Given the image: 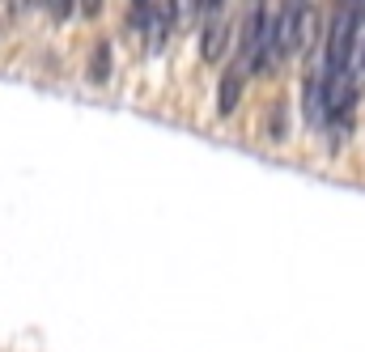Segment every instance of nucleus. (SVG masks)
Segmentation results:
<instances>
[{
	"label": "nucleus",
	"mask_w": 365,
	"mask_h": 352,
	"mask_svg": "<svg viewBox=\"0 0 365 352\" xmlns=\"http://www.w3.org/2000/svg\"><path fill=\"white\" fill-rule=\"evenodd\" d=\"M365 13L353 0H336V13L327 21V68H353V47H357V34H361Z\"/></svg>",
	"instance_id": "1"
},
{
	"label": "nucleus",
	"mask_w": 365,
	"mask_h": 352,
	"mask_svg": "<svg viewBox=\"0 0 365 352\" xmlns=\"http://www.w3.org/2000/svg\"><path fill=\"white\" fill-rule=\"evenodd\" d=\"M323 81H327L331 119H336V123L349 119V110H353V102H357V77H353V68H331V73H323Z\"/></svg>",
	"instance_id": "2"
},
{
	"label": "nucleus",
	"mask_w": 365,
	"mask_h": 352,
	"mask_svg": "<svg viewBox=\"0 0 365 352\" xmlns=\"http://www.w3.org/2000/svg\"><path fill=\"white\" fill-rule=\"evenodd\" d=\"M302 98H306V123L319 132V128H327L331 123V102H327V81L323 77H314V68L306 73V89H302Z\"/></svg>",
	"instance_id": "3"
},
{
	"label": "nucleus",
	"mask_w": 365,
	"mask_h": 352,
	"mask_svg": "<svg viewBox=\"0 0 365 352\" xmlns=\"http://www.w3.org/2000/svg\"><path fill=\"white\" fill-rule=\"evenodd\" d=\"M247 73H251V64H247L242 56L225 68V77H221V93H217V115H234V110H238L242 89H247Z\"/></svg>",
	"instance_id": "4"
},
{
	"label": "nucleus",
	"mask_w": 365,
	"mask_h": 352,
	"mask_svg": "<svg viewBox=\"0 0 365 352\" xmlns=\"http://www.w3.org/2000/svg\"><path fill=\"white\" fill-rule=\"evenodd\" d=\"M225 38H230L225 13H221V9H217V13H204V34H200V56H204V64H217V60L225 56Z\"/></svg>",
	"instance_id": "5"
},
{
	"label": "nucleus",
	"mask_w": 365,
	"mask_h": 352,
	"mask_svg": "<svg viewBox=\"0 0 365 352\" xmlns=\"http://www.w3.org/2000/svg\"><path fill=\"white\" fill-rule=\"evenodd\" d=\"M195 13H200V0H166V26H170V30L191 26Z\"/></svg>",
	"instance_id": "6"
},
{
	"label": "nucleus",
	"mask_w": 365,
	"mask_h": 352,
	"mask_svg": "<svg viewBox=\"0 0 365 352\" xmlns=\"http://www.w3.org/2000/svg\"><path fill=\"white\" fill-rule=\"evenodd\" d=\"M106 60H110V47L98 43L93 47V81H106Z\"/></svg>",
	"instance_id": "7"
},
{
	"label": "nucleus",
	"mask_w": 365,
	"mask_h": 352,
	"mask_svg": "<svg viewBox=\"0 0 365 352\" xmlns=\"http://www.w3.org/2000/svg\"><path fill=\"white\" fill-rule=\"evenodd\" d=\"M68 13H73V0H51V17L56 21H68Z\"/></svg>",
	"instance_id": "8"
},
{
	"label": "nucleus",
	"mask_w": 365,
	"mask_h": 352,
	"mask_svg": "<svg viewBox=\"0 0 365 352\" xmlns=\"http://www.w3.org/2000/svg\"><path fill=\"white\" fill-rule=\"evenodd\" d=\"M9 4H13V9H21V4H26V0H9Z\"/></svg>",
	"instance_id": "9"
}]
</instances>
